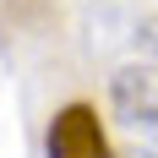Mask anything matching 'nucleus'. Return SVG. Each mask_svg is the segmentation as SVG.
Segmentation results:
<instances>
[{
    "instance_id": "f257e3e1",
    "label": "nucleus",
    "mask_w": 158,
    "mask_h": 158,
    "mask_svg": "<svg viewBox=\"0 0 158 158\" xmlns=\"http://www.w3.org/2000/svg\"><path fill=\"white\" fill-rule=\"evenodd\" d=\"M49 158H114L109 136L98 126V109L65 104V109L49 120Z\"/></svg>"
},
{
    "instance_id": "f03ea898",
    "label": "nucleus",
    "mask_w": 158,
    "mask_h": 158,
    "mask_svg": "<svg viewBox=\"0 0 158 158\" xmlns=\"http://www.w3.org/2000/svg\"><path fill=\"white\" fill-rule=\"evenodd\" d=\"M109 98H114V114L126 126L158 136V65H126V71H114Z\"/></svg>"
},
{
    "instance_id": "7ed1b4c3",
    "label": "nucleus",
    "mask_w": 158,
    "mask_h": 158,
    "mask_svg": "<svg viewBox=\"0 0 158 158\" xmlns=\"http://www.w3.org/2000/svg\"><path fill=\"white\" fill-rule=\"evenodd\" d=\"M136 38H142V44H147V49H153V55H158V16H153V22H142V27H136Z\"/></svg>"
},
{
    "instance_id": "20e7f679",
    "label": "nucleus",
    "mask_w": 158,
    "mask_h": 158,
    "mask_svg": "<svg viewBox=\"0 0 158 158\" xmlns=\"http://www.w3.org/2000/svg\"><path fill=\"white\" fill-rule=\"evenodd\" d=\"M126 158H158V153H147V147H136V153H126Z\"/></svg>"
}]
</instances>
